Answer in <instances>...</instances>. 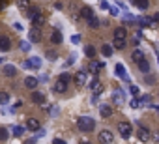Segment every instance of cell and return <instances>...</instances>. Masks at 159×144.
<instances>
[{
  "instance_id": "9c48e42d",
  "label": "cell",
  "mask_w": 159,
  "mask_h": 144,
  "mask_svg": "<svg viewBox=\"0 0 159 144\" xmlns=\"http://www.w3.org/2000/svg\"><path fill=\"white\" fill-rule=\"evenodd\" d=\"M99 140H101L103 144H112V142H114V135H112L109 129H103V131L99 133Z\"/></svg>"
},
{
  "instance_id": "1f68e13d",
  "label": "cell",
  "mask_w": 159,
  "mask_h": 144,
  "mask_svg": "<svg viewBox=\"0 0 159 144\" xmlns=\"http://www.w3.org/2000/svg\"><path fill=\"white\" fill-rule=\"evenodd\" d=\"M88 26H90V28H98V26H99V19H98L96 15H92V17L88 19Z\"/></svg>"
},
{
  "instance_id": "681fc988",
  "label": "cell",
  "mask_w": 159,
  "mask_h": 144,
  "mask_svg": "<svg viewBox=\"0 0 159 144\" xmlns=\"http://www.w3.org/2000/svg\"><path fill=\"white\" fill-rule=\"evenodd\" d=\"M152 19H153V21H159V13H155V15H153Z\"/></svg>"
},
{
  "instance_id": "f35d334b",
  "label": "cell",
  "mask_w": 159,
  "mask_h": 144,
  "mask_svg": "<svg viewBox=\"0 0 159 144\" xmlns=\"http://www.w3.org/2000/svg\"><path fill=\"white\" fill-rule=\"evenodd\" d=\"M129 105H131V109H139V107H140V101L137 99V96H135V97L129 101Z\"/></svg>"
},
{
  "instance_id": "d590c367",
  "label": "cell",
  "mask_w": 159,
  "mask_h": 144,
  "mask_svg": "<svg viewBox=\"0 0 159 144\" xmlns=\"http://www.w3.org/2000/svg\"><path fill=\"white\" fill-rule=\"evenodd\" d=\"M45 56H47V60H51V62H54V60L58 58V52H56V51H51V49H49V51L45 52Z\"/></svg>"
},
{
  "instance_id": "60d3db41",
  "label": "cell",
  "mask_w": 159,
  "mask_h": 144,
  "mask_svg": "<svg viewBox=\"0 0 159 144\" xmlns=\"http://www.w3.org/2000/svg\"><path fill=\"white\" fill-rule=\"evenodd\" d=\"M73 64H75V54H71V56H69V60L64 64V67H69V65H73Z\"/></svg>"
},
{
  "instance_id": "5b68a950",
  "label": "cell",
  "mask_w": 159,
  "mask_h": 144,
  "mask_svg": "<svg viewBox=\"0 0 159 144\" xmlns=\"http://www.w3.org/2000/svg\"><path fill=\"white\" fill-rule=\"evenodd\" d=\"M137 137H139V140L140 142H150L152 140V133H150V129L146 127V125H139V131H137Z\"/></svg>"
},
{
  "instance_id": "c3c4849f",
  "label": "cell",
  "mask_w": 159,
  "mask_h": 144,
  "mask_svg": "<svg viewBox=\"0 0 159 144\" xmlns=\"http://www.w3.org/2000/svg\"><path fill=\"white\" fill-rule=\"evenodd\" d=\"M6 8V0H0V11H2Z\"/></svg>"
},
{
  "instance_id": "bcb514c9",
  "label": "cell",
  "mask_w": 159,
  "mask_h": 144,
  "mask_svg": "<svg viewBox=\"0 0 159 144\" xmlns=\"http://www.w3.org/2000/svg\"><path fill=\"white\" fill-rule=\"evenodd\" d=\"M13 28H15L17 32H21V30H23V25H19V23H15V25H13Z\"/></svg>"
},
{
  "instance_id": "d6a6232c",
  "label": "cell",
  "mask_w": 159,
  "mask_h": 144,
  "mask_svg": "<svg viewBox=\"0 0 159 144\" xmlns=\"http://www.w3.org/2000/svg\"><path fill=\"white\" fill-rule=\"evenodd\" d=\"M84 54H86L88 58H94V56H96V49H94L92 45H86V47H84Z\"/></svg>"
},
{
  "instance_id": "7a4b0ae2",
  "label": "cell",
  "mask_w": 159,
  "mask_h": 144,
  "mask_svg": "<svg viewBox=\"0 0 159 144\" xmlns=\"http://www.w3.org/2000/svg\"><path fill=\"white\" fill-rule=\"evenodd\" d=\"M118 133L122 135L124 140H127V138L133 135V125H131V122H120V124H118Z\"/></svg>"
},
{
  "instance_id": "f1b7e54d",
  "label": "cell",
  "mask_w": 159,
  "mask_h": 144,
  "mask_svg": "<svg viewBox=\"0 0 159 144\" xmlns=\"http://www.w3.org/2000/svg\"><path fill=\"white\" fill-rule=\"evenodd\" d=\"M30 64H32V69H39L41 67V58L39 56H32L30 58Z\"/></svg>"
},
{
  "instance_id": "ab89813d",
  "label": "cell",
  "mask_w": 159,
  "mask_h": 144,
  "mask_svg": "<svg viewBox=\"0 0 159 144\" xmlns=\"http://www.w3.org/2000/svg\"><path fill=\"white\" fill-rule=\"evenodd\" d=\"M58 79H62V81H66L67 84L71 83V75H69V73H60V77H58Z\"/></svg>"
},
{
  "instance_id": "ffe728a7",
  "label": "cell",
  "mask_w": 159,
  "mask_h": 144,
  "mask_svg": "<svg viewBox=\"0 0 159 144\" xmlns=\"http://www.w3.org/2000/svg\"><path fill=\"white\" fill-rule=\"evenodd\" d=\"M137 65H139V71H140V73H148V71H150V62H148L146 58L139 60V62H137Z\"/></svg>"
},
{
  "instance_id": "7bdbcfd3",
  "label": "cell",
  "mask_w": 159,
  "mask_h": 144,
  "mask_svg": "<svg viewBox=\"0 0 159 144\" xmlns=\"http://www.w3.org/2000/svg\"><path fill=\"white\" fill-rule=\"evenodd\" d=\"M45 133H47V131H45V129H41V127H39V129H38V131H36V137H38V138H41V137H45Z\"/></svg>"
},
{
  "instance_id": "4fadbf2b",
  "label": "cell",
  "mask_w": 159,
  "mask_h": 144,
  "mask_svg": "<svg viewBox=\"0 0 159 144\" xmlns=\"http://www.w3.org/2000/svg\"><path fill=\"white\" fill-rule=\"evenodd\" d=\"M26 131H28L26 125H13V127H11V133H13L15 138H23V135H25Z\"/></svg>"
},
{
  "instance_id": "4316f807",
  "label": "cell",
  "mask_w": 159,
  "mask_h": 144,
  "mask_svg": "<svg viewBox=\"0 0 159 144\" xmlns=\"http://www.w3.org/2000/svg\"><path fill=\"white\" fill-rule=\"evenodd\" d=\"M125 43H127V39H114L112 47L118 49V51H124V49H125Z\"/></svg>"
},
{
  "instance_id": "9a60e30c",
  "label": "cell",
  "mask_w": 159,
  "mask_h": 144,
  "mask_svg": "<svg viewBox=\"0 0 159 144\" xmlns=\"http://www.w3.org/2000/svg\"><path fill=\"white\" fill-rule=\"evenodd\" d=\"M112 38H114V39H127V30H125L124 26H118V28H114Z\"/></svg>"
},
{
  "instance_id": "e575fe53",
  "label": "cell",
  "mask_w": 159,
  "mask_h": 144,
  "mask_svg": "<svg viewBox=\"0 0 159 144\" xmlns=\"http://www.w3.org/2000/svg\"><path fill=\"white\" fill-rule=\"evenodd\" d=\"M101 54H103V56H111V54H112V47L105 43V45L101 47Z\"/></svg>"
},
{
  "instance_id": "f907efd6",
  "label": "cell",
  "mask_w": 159,
  "mask_h": 144,
  "mask_svg": "<svg viewBox=\"0 0 159 144\" xmlns=\"http://www.w3.org/2000/svg\"><path fill=\"white\" fill-rule=\"evenodd\" d=\"M155 140H157V142H159V135H155Z\"/></svg>"
},
{
  "instance_id": "52a82bcc",
  "label": "cell",
  "mask_w": 159,
  "mask_h": 144,
  "mask_svg": "<svg viewBox=\"0 0 159 144\" xmlns=\"http://www.w3.org/2000/svg\"><path fill=\"white\" fill-rule=\"evenodd\" d=\"M30 21H32V26H34V28H41V26L45 25V15H43L41 11H38Z\"/></svg>"
},
{
  "instance_id": "d6986e66",
  "label": "cell",
  "mask_w": 159,
  "mask_h": 144,
  "mask_svg": "<svg viewBox=\"0 0 159 144\" xmlns=\"http://www.w3.org/2000/svg\"><path fill=\"white\" fill-rule=\"evenodd\" d=\"M51 43H52V45H60V43H62V32H60V28H56V30L51 34Z\"/></svg>"
},
{
  "instance_id": "603a6c76",
  "label": "cell",
  "mask_w": 159,
  "mask_h": 144,
  "mask_svg": "<svg viewBox=\"0 0 159 144\" xmlns=\"http://www.w3.org/2000/svg\"><path fill=\"white\" fill-rule=\"evenodd\" d=\"M90 88H92V92H94V94H98V96H99V94H101V90H103V86H101V83H99L98 79H94V81L90 83Z\"/></svg>"
},
{
  "instance_id": "44dd1931",
  "label": "cell",
  "mask_w": 159,
  "mask_h": 144,
  "mask_svg": "<svg viewBox=\"0 0 159 144\" xmlns=\"http://www.w3.org/2000/svg\"><path fill=\"white\" fill-rule=\"evenodd\" d=\"M129 2L131 4H135L140 11H144V10H148V6H150V2H148V0H129Z\"/></svg>"
},
{
  "instance_id": "74e56055",
  "label": "cell",
  "mask_w": 159,
  "mask_h": 144,
  "mask_svg": "<svg viewBox=\"0 0 159 144\" xmlns=\"http://www.w3.org/2000/svg\"><path fill=\"white\" fill-rule=\"evenodd\" d=\"M109 13H111L112 17H118V15H120V11H118L116 6H109Z\"/></svg>"
},
{
  "instance_id": "484cf974",
  "label": "cell",
  "mask_w": 159,
  "mask_h": 144,
  "mask_svg": "<svg viewBox=\"0 0 159 144\" xmlns=\"http://www.w3.org/2000/svg\"><path fill=\"white\" fill-rule=\"evenodd\" d=\"M139 25H140V26L150 28V26L153 25V19H150V17H140V19H139Z\"/></svg>"
},
{
  "instance_id": "7dc6e473",
  "label": "cell",
  "mask_w": 159,
  "mask_h": 144,
  "mask_svg": "<svg viewBox=\"0 0 159 144\" xmlns=\"http://www.w3.org/2000/svg\"><path fill=\"white\" fill-rule=\"evenodd\" d=\"M101 10H109V2H105V0H103V2H101Z\"/></svg>"
},
{
  "instance_id": "b9f144b4",
  "label": "cell",
  "mask_w": 159,
  "mask_h": 144,
  "mask_svg": "<svg viewBox=\"0 0 159 144\" xmlns=\"http://www.w3.org/2000/svg\"><path fill=\"white\" fill-rule=\"evenodd\" d=\"M129 92H131V96H139V86L131 84V86H129Z\"/></svg>"
},
{
  "instance_id": "83f0119b",
  "label": "cell",
  "mask_w": 159,
  "mask_h": 144,
  "mask_svg": "<svg viewBox=\"0 0 159 144\" xmlns=\"http://www.w3.org/2000/svg\"><path fill=\"white\" fill-rule=\"evenodd\" d=\"M19 49H21L23 52H28V51L32 49V41H25V39H23V41L19 43Z\"/></svg>"
},
{
  "instance_id": "ac0fdd59",
  "label": "cell",
  "mask_w": 159,
  "mask_h": 144,
  "mask_svg": "<svg viewBox=\"0 0 159 144\" xmlns=\"http://www.w3.org/2000/svg\"><path fill=\"white\" fill-rule=\"evenodd\" d=\"M2 75H6V77H15V75H17V69H15V65H11V64L4 65V69H2Z\"/></svg>"
},
{
  "instance_id": "30bf717a",
  "label": "cell",
  "mask_w": 159,
  "mask_h": 144,
  "mask_svg": "<svg viewBox=\"0 0 159 144\" xmlns=\"http://www.w3.org/2000/svg\"><path fill=\"white\" fill-rule=\"evenodd\" d=\"M52 88H54V92H56V94H66V92H67V88H69V84H67L66 81L58 79V81L54 83V86H52Z\"/></svg>"
},
{
  "instance_id": "4dcf8cb0",
  "label": "cell",
  "mask_w": 159,
  "mask_h": 144,
  "mask_svg": "<svg viewBox=\"0 0 159 144\" xmlns=\"http://www.w3.org/2000/svg\"><path fill=\"white\" fill-rule=\"evenodd\" d=\"M8 101H10V94L8 92H0V105H8Z\"/></svg>"
},
{
  "instance_id": "e0dca14e",
  "label": "cell",
  "mask_w": 159,
  "mask_h": 144,
  "mask_svg": "<svg viewBox=\"0 0 159 144\" xmlns=\"http://www.w3.org/2000/svg\"><path fill=\"white\" fill-rule=\"evenodd\" d=\"M26 127H28V131H34V133H36L41 125H39V120H38V118H28V120H26Z\"/></svg>"
},
{
  "instance_id": "8992f818",
  "label": "cell",
  "mask_w": 159,
  "mask_h": 144,
  "mask_svg": "<svg viewBox=\"0 0 159 144\" xmlns=\"http://www.w3.org/2000/svg\"><path fill=\"white\" fill-rule=\"evenodd\" d=\"M114 71H116V77H118V79H122V81H125V83H131L129 75L125 73V67H124V64H116Z\"/></svg>"
},
{
  "instance_id": "ee69618b",
  "label": "cell",
  "mask_w": 159,
  "mask_h": 144,
  "mask_svg": "<svg viewBox=\"0 0 159 144\" xmlns=\"http://www.w3.org/2000/svg\"><path fill=\"white\" fill-rule=\"evenodd\" d=\"M79 41H81V36H79V34H75V36H71V43H79Z\"/></svg>"
},
{
  "instance_id": "8fae6325",
  "label": "cell",
  "mask_w": 159,
  "mask_h": 144,
  "mask_svg": "<svg viewBox=\"0 0 159 144\" xmlns=\"http://www.w3.org/2000/svg\"><path fill=\"white\" fill-rule=\"evenodd\" d=\"M99 114H101V118H111V116H112V105L101 103V105H99Z\"/></svg>"
},
{
  "instance_id": "f6af8a7d",
  "label": "cell",
  "mask_w": 159,
  "mask_h": 144,
  "mask_svg": "<svg viewBox=\"0 0 159 144\" xmlns=\"http://www.w3.org/2000/svg\"><path fill=\"white\" fill-rule=\"evenodd\" d=\"M23 67H25V69H32V64H30V58L23 62Z\"/></svg>"
},
{
  "instance_id": "cb8c5ba5",
  "label": "cell",
  "mask_w": 159,
  "mask_h": 144,
  "mask_svg": "<svg viewBox=\"0 0 159 144\" xmlns=\"http://www.w3.org/2000/svg\"><path fill=\"white\" fill-rule=\"evenodd\" d=\"M142 58H144V52H142L140 49H135V51L131 52V60H133L135 64H137L139 60H142Z\"/></svg>"
},
{
  "instance_id": "8d00e7d4",
  "label": "cell",
  "mask_w": 159,
  "mask_h": 144,
  "mask_svg": "<svg viewBox=\"0 0 159 144\" xmlns=\"http://www.w3.org/2000/svg\"><path fill=\"white\" fill-rule=\"evenodd\" d=\"M8 137H10L8 129H6V127H0V142H4V140H8Z\"/></svg>"
},
{
  "instance_id": "836d02e7",
  "label": "cell",
  "mask_w": 159,
  "mask_h": 144,
  "mask_svg": "<svg viewBox=\"0 0 159 144\" xmlns=\"http://www.w3.org/2000/svg\"><path fill=\"white\" fill-rule=\"evenodd\" d=\"M17 6H19V10H23V11H28V8H30L28 0H17Z\"/></svg>"
},
{
  "instance_id": "816d5d0a",
  "label": "cell",
  "mask_w": 159,
  "mask_h": 144,
  "mask_svg": "<svg viewBox=\"0 0 159 144\" xmlns=\"http://www.w3.org/2000/svg\"><path fill=\"white\" fill-rule=\"evenodd\" d=\"M2 62H4V58H0V64H2Z\"/></svg>"
},
{
  "instance_id": "f546056e",
  "label": "cell",
  "mask_w": 159,
  "mask_h": 144,
  "mask_svg": "<svg viewBox=\"0 0 159 144\" xmlns=\"http://www.w3.org/2000/svg\"><path fill=\"white\" fill-rule=\"evenodd\" d=\"M139 101H140V107H150L152 97H150L148 94H144V96H140V97H139Z\"/></svg>"
},
{
  "instance_id": "3957f363",
  "label": "cell",
  "mask_w": 159,
  "mask_h": 144,
  "mask_svg": "<svg viewBox=\"0 0 159 144\" xmlns=\"http://www.w3.org/2000/svg\"><path fill=\"white\" fill-rule=\"evenodd\" d=\"M111 101H112V105L122 107V105L125 103V94H124V90H122V88L112 90V94H111Z\"/></svg>"
},
{
  "instance_id": "7402d4cb",
  "label": "cell",
  "mask_w": 159,
  "mask_h": 144,
  "mask_svg": "<svg viewBox=\"0 0 159 144\" xmlns=\"http://www.w3.org/2000/svg\"><path fill=\"white\" fill-rule=\"evenodd\" d=\"M39 39H41V32L38 28H32L30 30V41L32 43H39Z\"/></svg>"
},
{
  "instance_id": "5bb4252c",
  "label": "cell",
  "mask_w": 159,
  "mask_h": 144,
  "mask_svg": "<svg viewBox=\"0 0 159 144\" xmlns=\"http://www.w3.org/2000/svg\"><path fill=\"white\" fill-rule=\"evenodd\" d=\"M10 49H11L10 38L8 36H0V52H8Z\"/></svg>"
},
{
  "instance_id": "d4e9b609",
  "label": "cell",
  "mask_w": 159,
  "mask_h": 144,
  "mask_svg": "<svg viewBox=\"0 0 159 144\" xmlns=\"http://www.w3.org/2000/svg\"><path fill=\"white\" fill-rule=\"evenodd\" d=\"M94 15V11H92V8H88V6H84L83 10H81V17L83 19H90Z\"/></svg>"
},
{
  "instance_id": "7c38bea8",
  "label": "cell",
  "mask_w": 159,
  "mask_h": 144,
  "mask_svg": "<svg viewBox=\"0 0 159 144\" xmlns=\"http://www.w3.org/2000/svg\"><path fill=\"white\" fill-rule=\"evenodd\" d=\"M101 69H103V62H96V60H92V62L88 64V71H90L92 75H96V77H98V73H99Z\"/></svg>"
},
{
  "instance_id": "f5cc1de1",
  "label": "cell",
  "mask_w": 159,
  "mask_h": 144,
  "mask_svg": "<svg viewBox=\"0 0 159 144\" xmlns=\"http://www.w3.org/2000/svg\"><path fill=\"white\" fill-rule=\"evenodd\" d=\"M157 96H159V94H157Z\"/></svg>"
},
{
  "instance_id": "277c9868",
  "label": "cell",
  "mask_w": 159,
  "mask_h": 144,
  "mask_svg": "<svg viewBox=\"0 0 159 144\" xmlns=\"http://www.w3.org/2000/svg\"><path fill=\"white\" fill-rule=\"evenodd\" d=\"M86 83H88V71L86 69L77 71V73H75V86L77 88H83Z\"/></svg>"
},
{
  "instance_id": "2e32d148",
  "label": "cell",
  "mask_w": 159,
  "mask_h": 144,
  "mask_svg": "<svg viewBox=\"0 0 159 144\" xmlns=\"http://www.w3.org/2000/svg\"><path fill=\"white\" fill-rule=\"evenodd\" d=\"M38 84H39V81H38L36 77H25V86H26L28 90H36Z\"/></svg>"
},
{
  "instance_id": "ba28073f",
  "label": "cell",
  "mask_w": 159,
  "mask_h": 144,
  "mask_svg": "<svg viewBox=\"0 0 159 144\" xmlns=\"http://www.w3.org/2000/svg\"><path fill=\"white\" fill-rule=\"evenodd\" d=\"M30 99H32V103L41 105V103H45V94H43V92H39V90H32Z\"/></svg>"
},
{
  "instance_id": "6da1fadb",
  "label": "cell",
  "mask_w": 159,
  "mask_h": 144,
  "mask_svg": "<svg viewBox=\"0 0 159 144\" xmlns=\"http://www.w3.org/2000/svg\"><path fill=\"white\" fill-rule=\"evenodd\" d=\"M77 127L83 133H90V131L96 129V120L92 116H79L77 118Z\"/></svg>"
}]
</instances>
